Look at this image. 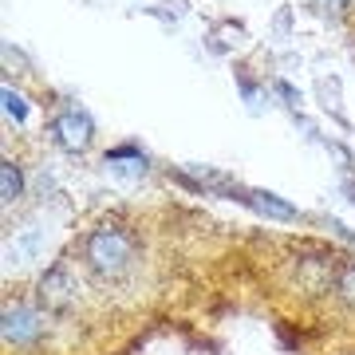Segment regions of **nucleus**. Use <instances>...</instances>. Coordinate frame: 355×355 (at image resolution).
<instances>
[{
  "label": "nucleus",
  "mask_w": 355,
  "mask_h": 355,
  "mask_svg": "<svg viewBox=\"0 0 355 355\" xmlns=\"http://www.w3.org/2000/svg\"><path fill=\"white\" fill-rule=\"evenodd\" d=\"M44 336V324L32 308L24 304H8L4 308V343L8 347H32Z\"/></svg>",
  "instance_id": "nucleus-2"
},
{
  "label": "nucleus",
  "mask_w": 355,
  "mask_h": 355,
  "mask_svg": "<svg viewBox=\"0 0 355 355\" xmlns=\"http://www.w3.org/2000/svg\"><path fill=\"white\" fill-rule=\"evenodd\" d=\"M336 288H340V296L355 308V265H343V268H340V277H336Z\"/></svg>",
  "instance_id": "nucleus-7"
},
{
  "label": "nucleus",
  "mask_w": 355,
  "mask_h": 355,
  "mask_svg": "<svg viewBox=\"0 0 355 355\" xmlns=\"http://www.w3.org/2000/svg\"><path fill=\"white\" fill-rule=\"evenodd\" d=\"M20 190H24L20 166H16V162H4V166H0V198H4V205H12L16 198H20Z\"/></svg>",
  "instance_id": "nucleus-6"
},
{
  "label": "nucleus",
  "mask_w": 355,
  "mask_h": 355,
  "mask_svg": "<svg viewBox=\"0 0 355 355\" xmlns=\"http://www.w3.org/2000/svg\"><path fill=\"white\" fill-rule=\"evenodd\" d=\"M237 198H241V202H249L253 209H261V214H268V217H280V221H292V217H296V209H292L288 202H277L272 193H261V190H237Z\"/></svg>",
  "instance_id": "nucleus-5"
},
{
  "label": "nucleus",
  "mask_w": 355,
  "mask_h": 355,
  "mask_svg": "<svg viewBox=\"0 0 355 355\" xmlns=\"http://www.w3.org/2000/svg\"><path fill=\"white\" fill-rule=\"evenodd\" d=\"M76 300H79V288L64 268H51L48 277L40 280V304L48 308V312H71Z\"/></svg>",
  "instance_id": "nucleus-4"
},
{
  "label": "nucleus",
  "mask_w": 355,
  "mask_h": 355,
  "mask_svg": "<svg viewBox=\"0 0 355 355\" xmlns=\"http://www.w3.org/2000/svg\"><path fill=\"white\" fill-rule=\"evenodd\" d=\"M51 135H55V142L64 146V150H87L91 146V135H95V127H91V119L83 111H64L55 114V123H51Z\"/></svg>",
  "instance_id": "nucleus-3"
},
{
  "label": "nucleus",
  "mask_w": 355,
  "mask_h": 355,
  "mask_svg": "<svg viewBox=\"0 0 355 355\" xmlns=\"http://www.w3.org/2000/svg\"><path fill=\"white\" fill-rule=\"evenodd\" d=\"M135 257H139V245H135V237H130L127 229H119V225H99L83 241V261L103 280L127 277L130 268H135Z\"/></svg>",
  "instance_id": "nucleus-1"
},
{
  "label": "nucleus",
  "mask_w": 355,
  "mask_h": 355,
  "mask_svg": "<svg viewBox=\"0 0 355 355\" xmlns=\"http://www.w3.org/2000/svg\"><path fill=\"white\" fill-rule=\"evenodd\" d=\"M4 111L12 114L16 123H24V119H28V103L20 99V95H16L12 87H4Z\"/></svg>",
  "instance_id": "nucleus-8"
}]
</instances>
